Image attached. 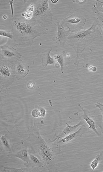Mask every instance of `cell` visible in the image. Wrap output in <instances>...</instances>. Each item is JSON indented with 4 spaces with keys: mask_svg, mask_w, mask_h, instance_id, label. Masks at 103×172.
I'll return each mask as SVG.
<instances>
[{
    "mask_svg": "<svg viewBox=\"0 0 103 172\" xmlns=\"http://www.w3.org/2000/svg\"><path fill=\"white\" fill-rule=\"evenodd\" d=\"M98 25L97 19L88 29L74 32L67 37L66 41L76 52V61L80 58L82 53L86 48L98 37L96 31V26Z\"/></svg>",
    "mask_w": 103,
    "mask_h": 172,
    "instance_id": "6da1fadb",
    "label": "cell"
},
{
    "mask_svg": "<svg viewBox=\"0 0 103 172\" xmlns=\"http://www.w3.org/2000/svg\"><path fill=\"white\" fill-rule=\"evenodd\" d=\"M31 141L36 153L47 167L53 163L54 157L51 148L42 138L38 132L31 136Z\"/></svg>",
    "mask_w": 103,
    "mask_h": 172,
    "instance_id": "7a4b0ae2",
    "label": "cell"
},
{
    "mask_svg": "<svg viewBox=\"0 0 103 172\" xmlns=\"http://www.w3.org/2000/svg\"><path fill=\"white\" fill-rule=\"evenodd\" d=\"M86 22V19L82 16H73L66 18L64 24L70 31L75 32L81 29Z\"/></svg>",
    "mask_w": 103,
    "mask_h": 172,
    "instance_id": "3957f363",
    "label": "cell"
},
{
    "mask_svg": "<svg viewBox=\"0 0 103 172\" xmlns=\"http://www.w3.org/2000/svg\"><path fill=\"white\" fill-rule=\"evenodd\" d=\"M78 106L82 110V111L83 112L84 114L82 116V118L86 121V123L88 124L89 129H91L97 135L100 136V135L98 132L97 128H96V124L94 120L89 115H87L86 110H84L83 108L81 106L80 104H79Z\"/></svg>",
    "mask_w": 103,
    "mask_h": 172,
    "instance_id": "277c9868",
    "label": "cell"
},
{
    "mask_svg": "<svg viewBox=\"0 0 103 172\" xmlns=\"http://www.w3.org/2000/svg\"><path fill=\"white\" fill-rule=\"evenodd\" d=\"M48 2V1H43L37 4L34 10L33 16L35 17L40 16L48 10L49 7Z\"/></svg>",
    "mask_w": 103,
    "mask_h": 172,
    "instance_id": "5b68a950",
    "label": "cell"
},
{
    "mask_svg": "<svg viewBox=\"0 0 103 172\" xmlns=\"http://www.w3.org/2000/svg\"><path fill=\"white\" fill-rule=\"evenodd\" d=\"M16 29L22 34L26 35L31 34L33 32V29L30 25L21 21L16 23Z\"/></svg>",
    "mask_w": 103,
    "mask_h": 172,
    "instance_id": "8992f818",
    "label": "cell"
},
{
    "mask_svg": "<svg viewBox=\"0 0 103 172\" xmlns=\"http://www.w3.org/2000/svg\"><path fill=\"white\" fill-rule=\"evenodd\" d=\"M84 122L83 121H81L79 122L75 126H72L71 125L66 124V126L60 135L58 137L59 138H62L70 134L73 133L75 132L76 129L78 128L79 126H81L83 124Z\"/></svg>",
    "mask_w": 103,
    "mask_h": 172,
    "instance_id": "52a82bcc",
    "label": "cell"
},
{
    "mask_svg": "<svg viewBox=\"0 0 103 172\" xmlns=\"http://www.w3.org/2000/svg\"><path fill=\"white\" fill-rule=\"evenodd\" d=\"M83 129V127L79 129L77 131H75V132L70 134L68 135L65 137H63L62 139L60 141L59 143L61 144H66L70 143L71 141H72L74 139H76L79 135L82 132V129Z\"/></svg>",
    "mask_w": 103,
    "mask_h": 172,
    "instance_id": "ba28073f",
    "label": "cell"
},
{
    "mask_svg": "<svg viewBox=\"0 0 103 172\" xmlns=\"http://www.w3.org/2000/svg\"><path fill=\"white\" fill-rule=\"evenodd\" d=\"M14 157H18L26 163H29L31 161L29 154L26 149H22L16 153L14 155Z\"/></svg>",
    "mask_w": 103,
    "mask_h": 172,
    "instance_id": "9c48e42d",
    "label": "cell"
},
{
    "mask_svg": "<svg viewBox=\"0 0 103 172\" xmlns=\"http://www.w3.org/2000/svg\"><path fill=\"white\" fill-rule=\"evenodd\" d=\"M58 31L56 40L59 41L61 43L62 41L67 39V37L70 35L69 32L65 31L64 28L59 24H58Z\"/></svg>",
    "mask_w": 103,
    "mask_h": 172,
    "instance_id": "30bf717a",
    "label": "cell"
},
{
    "mask_svg": "<svg viewBox=\"0 0 103 172\" xmlns=\"http://www.w3.org/2000/svg\"><path fill=\"white\" fill-rule=\"evenodd\" d=\"M51 51L52 50H51L49 52H46L45 54L41 55L42 63L44 67L47 66L48 64H53L54 63V59L51 57L50 55Z\"/></svg>",
    "mask_w": 103,
    "mask_h": 172,
    "instance_id": "8fae6325",
    "label": "cell"
},
{
    "mask_svg": "<svg viewBox=\"0 0 103 172\" xmlns=\"http://www.w3.org/2000/svg\"><path fill=\"white\" fill-rule=\"evenodd\" d=\"M12 74V71L9 67L7 65H1L0 68V75L1 77L5 78H9Z\"/></svg>",
    "mask_w": 103,
    "mask_h": 172,
    "instance_id": "7c38bea8",
    "label": "cell"
},
{
    "mask_svg": "<svg viewBox=\"0 0 103 172\" xmlns=\"http://www.w3.org/2000/svg\"><path fill=\"white\" fill-rule=\"evenodd\" d=\"M103 156V151H102L99 154L97 155L96 158L91 162L90 166L93 171L95 170V169L98 166V164H99L100 161L101 159Z\"/></svg>",
    "mask_w": 103,
    "mask_h": 172,
    "instance_id": "4fadbf2b",
    "label": "cell"
},
{
    "mask_svg": "<svg viewBox=\"0 0 103 172\" xmlns=\"http://www.w3.org/2000/svg\"><path fill=\"white\" fill-rule=\"evenodd\" d=\"M3 49V55L4 56L7 58H11L15 56L16 55V52L15 49L12 50V48L10 49L8 48L4 47Z\"/></svg>",
    "mask_w": 103,
    "mask_h": 172,
    "instance_id": "5bb4252c",
    "label": "cell"
},
{
    "mask_svg": "<svg viewBox=\"0 0 103 172\" xmlns=\"http://www.w3.org/2000/svg\"><path fill=\"white\" fill-rule=\"evenodd\" d=\"M96 16L97 17V21L98 25L100 28L101 31L103 33V13L98 10H97L96 12Z\"/></svg>",
    "mask_w": 103,
    "mask_h": 172,
    "instance_id": "9a60e30c",
    "label": "cell"
},
{
    "mask_svg": "<svg viewBox=\"0 0 103 172\" xmlns=\"http://www.w3.org/2000/svg\"><path fill=\"white\" fill-rule=\"evenodd\" d=\"M54 58L57 60V62L60 65L61 68L62 72H63L64 66H65V62H64V58L63 54H58L54 56Z\"/></svg>",
    "mask_w": 103,
    "mask_h": 172,
    "instance_id": "2e32d148",
    "label": "cell"
},
{
    "mask_svg": "<svg viewBox=\"0 0 103 172\" xmlns=\"http://www.w3.org/2000/svg\"><path fill=\"white\" fill-rule=\"evenodd\" d=\"M4 170L3 171L5 172H27L29 171L26 169L16 168L14 167H4Z\"/></svg>",
    "mask_w": 103,
    "mask_h": 172,
    "instance_id": "e0dca14e",
    "label": "cell"
},
{
    "mask_svg": "<svg viewBox=\"0 0 103 172\" xmlns=\"http://www.w3.org/2000/svg\"><path fill=\"white\" fill-rule=\"evenodd\" d=\"M16 69L18 73L19 74L24 75L27 74V72L26 71V68L24 66V65L20 63L17 65Z\"/></svg>",
    "mask_w": 103,
    "mask_h": 172,
    "instance_id": "ac0fdd59",
    "label": "cell"
},
{
    "mask_svg": "<svg viewBox=\"0 0 103 172\" xmlns=\"http://www.w3.org/2000/svg\"><path fill=\"white\" fill-rule=\"evenodd\" d=\"M1 141L3 145H4L5 148L9 149H10V145L7 139L6 136L5 135L2 136L1 137Z\"/></svg>",
    "mask_w": 103,
    "mask_h": 172,
    "instance_id": "d6986e66",
    "label": "cell"
},
{
    "mask_svg": "<svg viewBox=\"0 0 103 172\" xmlns=\"http://www.w3.org/2000/svg\"><path fill=\"white\" fill-rule=\"evenodd\" d=\"M30 158L31 161L34 163L36 165H41L42 163L39 159L36 156L32 154H30Z\"/></svg>",
    "mask_w": 103,
    "mask_h": 172,
    "instance_id": "ffe728a7",
    "label": "cell"
},
{
    "mask_svg": "<svg viewBox=\"0 0 103 172\" xmlns=\"http://www.w3.org/2000/svg\"><path fill=\"white\" fill-rule=\"evenodd\" d=\"M32 116L34 118H37V117H41L40 110L37 109H34L32 110L31 113Z\"/></svg>",
    "mask_w": 103,
    "mask_h": 172,
    "instance_id": "44dd1931",
    "label": "cell"
},
{
    "mask_svg": "<svg viewBox=\"0 0 103 172\" xmlns=\"http://www.w3.org/2000/svg\"><path fill=\"white\" fill-rule=\"evenodd\" d=\"M0 35L3 36L4 37H7L8 38H10V39H13V36L9 34L7 32H5L4 31H0Z\"/></svg>",
    "mask_w": 103,
    "mask_h": 172,
    "instance_id": "7402d4cb",
    "label": "cell"
},
{
    "mask_svg": "<svg viewBox=\"0 0 103 172\" xmlns=\"http://www.w3.org/2000/svg\"><path fill=\"white\" fill-rule=\"evenodd\" d=\"M32 16V14L31 11H27V12H25V13L24 14V16L27 19H30L31 17Z\"/></svg>",
    "mask_w": 103,
    "mask_h": 172,
    "instance_id": "603a6c76",
    "label": "cell"
},
{
    "mask_svg": "<svg viewBox=\"0 0 103 172\" xmlns=\"http://www.w3.org/2000/svg\"><path fill=\"white\" fill-rule=\"evenodd\" d=\"M97 108H98V109H99V110L102 112L103 114V104L97 102L95 104Z\"/></svg>",
    "mask_w": 103,
    "mask_h": 172,
    "instance_id": "cb8c5ba5",
    "label": "cell"
},
{
    "mask_svg": "<svg viewBox=\"0 0 103 172\" xmlns=\"http://www.w3.org/2000/svg\"><path fill=\"white\" fill-rule=\"evenodd\" d=\"M39 110L40 112L41 117H45V114H46V110H45V109L43 108H41Z\"/></svg>",
    "mask_w": 103,
    "mask_h": 172,
    "instance_id": "d4e9b609",
    "label": "cell"
},
{
    "mask_svg": "<svg viewBox=\"0 0 103 172\" xmlns=\"http://www.w3.org/2000/svg\"><path fill=\"white\" fill-rule=\"evenodd\" d=\"M13 2L14 1H10V4L11 6V12H12V19L14 20V8H13Z\"/></svg>",
    "mask_w": 103,
    "mask_h": 172,
    "instance_id": "484cf974",
    "label": "cell"
},
{
    "mask_svg": "<svg viewBox=\"0 0 103 172\" xmlns=\"http://www.w3.org/2000/svg\"><path fill=\"white\" fill-rule=\"evenodd\" d=\"M35 86V84L33 82H30L28 84V87L29 89H33Z\"/></svg>",
    "mask_w": 103,
    "mask_h": 172,
    "instance_id": "4316f807",
    "label": "cell"
},
{
    "mask_svg": "<svg viewBox=\"0 0 103 172\" xmlns=\"http://www.w3.org/2000/svg\"><path fill=\"white\" fill-rule=\"evenodd\" d=\"M97 3H98V4L100 5V6H101V8L102 9H103V2L101 1H96Z\"/></svg>",
    "mask_w": 103,
    "mask_h": 172,
    "instance_id": "83f0119b",
    "label": "cell"
},
{
    "mask_svg": "<svg viewBox=\"0 0 103 172\" xmlns=\"http://www.w3.org/2000/svg\"><path fill=\"white\" fill-rule=\"evenodd\" d=\"M58 1V0H52V1H51V2L53 3V4H56V3H57Z\"/></svg>",
    "mask_w": 103,
    "mask_h": 172,
    "instance_id": "f1b7e54d",
    "label": "cell"
},
{
    "mask_svg": "<svg viewBox=\"0 0 103 172\" xmlns=\"http://www.w3.org/2000/svg\"><path fill=\"white\" fill-rule=\"evenodd\" d=\"M3 19H7V16H6V15H4V16H3Z\"/></svg>",
    "mask_w": 103,
    "mask_h": 172,
    "instance_id": "f546056e",
    "label": "cell"
}]
</instances>
